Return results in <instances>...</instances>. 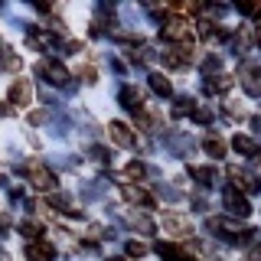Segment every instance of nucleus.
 I'll return each instance as SVG.
<instances>
[{
	"label": "nucleus",
	"mask_w": 261,
	"mask_h": 261,
	"mask_svg": "<svg viewBox=\"0 0 261 261\" xmlns=\"http://www.w3.org/2000/svg\"><path fill=\"white\" fill-rule=\"evenodd\" d=\"M53 134H56V137H69V134H72V121L65 118L62 111L56 114V121H53Z\"/></svg>",
	"instance_id": "b1692460"
},
{
	"label": "nucleus",
	"mask_w": 261,
	"mask_h": 261,
	"mask_svg": "<svg viewBox=\"0 0 261 261\" xmlns=\"http://www.w3.org/2000/svg\"><path fill=\"white\" fill-rule=\"evenodd\" d=\"M79 193H82V199H85V202H95L98 196H101V186H95V183H82V186H79Z\"/></svg>",
	"instance_id": "cd10ccee"
},
{
	"label": "nucleus",
	"mask_w": 261,
	"mask_h": 261,
	"mask_svg": "<svg viewBox=\"0 0 261 261\" xmlns=\"http://www.w3.org/2000/svg\"><path fill=\"white\" fill-rule=\"evenodd\" d=\"M245 261H261V245H251V248L245 251Z\"/></svg>",
	"instance_id": "f704fd0d"
},
{
	"label": "nucleus",
	"mask_w": 261,
	"mask_h": 261,
	"mask_svg": "<svg viewBox=\"0 0 261 261\" xmlns=\"http://www.w3.org/2000/svg\"><path fill=\"white\" fill-rule=\"evenodd\" d=\"M228 179H232L235 186H242V190H248V193H261V179H255L248 170H242V167L239 170H235V167L228 170Z\"/></svg>",
	"instance_id": "9d476101"
},
{
	"label": "nucleus",
	"mask_w": 261,
	"mask_h": 261,
	"mask_svg": "<svg viewBox=\"0 0 261 261\" xmlns=\"http://www.w3.org/2000/svg\"><path fill=\"white\" fill-rule=\"evenodd\" d=\"M232 147L242 153V157H248L251 163H261V147L251 141V137H245V134H235L232 137Z\"/></svg>",
	"instance_id": "0eeeda50"
},
{
	"label": "nucleus",
	"mask_w": 261,
	"mask_h": 261,
	"mask_svg": "<svg viewBox=\"0 0 261 261\" xmlns=\"http://www.w3.org/2000/svg\"><path fill=\"white\" fill-rule=\"evenodd\" d=\"M88 157H92L95 163H101V167H108V163H111V150L101 147V144H92V147H88Z\"/></svg>",
	"instance_id": "5701e85b"
},
{
	"label": "nucleus",
	"mask_w": 261,
	"mask_h": 261,
	"mask_svg": "<svg viewBox=\"0 0 261 261\" xmlns=\"http://www.w3.org/2000/svg\"><path fill=\"white\" fill-rule=\"evenodd\" d=\"M108 261H124V258H108Z\"/></svg>",
	"instance_id": "a18cd8bd"
},
{
	"label": "nucleus",
	"mask_w": 261,
	"mask_h": 261,
	"mask_svg": "<svg viewBox=\"0 0 261 261\" xmlns=\"http://www.w3.org/2000/svg\"><path fill=\"white\" fill-rule=\"evenodd\" d=\"M0 186H7V176L4 173H0Z\"/></svg>",
	"instance_id": "a19ab883"
},
{
	"label": "nucleus",
	"mask_w": 261,
	"mask_h": 261,
	"mask_svg": "<svg viewBox=\"0 0 261 261\" xmlns=\"http://www.w3.org/2000/svg\"><path fill=\"white\" fill-rule=\"evenodd\" d=\"M193 121L206 127V124H212V121H216V114H212L209 108H196V111H193Z\"/></svg>",
	"instance_id": "7c9ffc66"
},
{
	"label": "nucleus",
	"mask_w": 261,
	"mask_h": 261,
	"mask_svg": "<svg viewBox=\"0 0 261 261\" xmlns=\"http://www.w3.org/2000/svg\"><path fill=\"white\" fill-rule=\"evenodd\" d=\"M0 261H10V258H7V255H4V251H0Z\"/></svg>",
	"instance_id": "37998d69"
},
{
	"label": "nucleus",
	"mask_w": 261,
	"mask_h": 261,
	"mask_svg": "<svg viewBox=\"0 0 261 261\" xmlns=\"http://www.w3.org/2000/svg\"><path fill=\"white\" fill-rule=\"evenodd\" d=\"M118 101H121V108H124V111H137V114H141V92H137V88H121V92H118Z\"/></svg>",
	"instance_id": "f8f14e48"
},
{
	"label": "nucleus",
	"mask_w": 261,
	"mask_h": 261,
	"mask_svg": "<svg viewBox=\"0 0 261 261\" xmlns=\"http://www.w3.org/2000/svg\"><path fill=\"white\" fill-rule=\"evenodd\" d=\"M49 209H59V212H72L75 216L79 209H72V199L65 193H49Z\"/></svg>",
	"instance_id": "aec40b11"
},
{
	"label": "nucleus",
	"mask_w": 261,
	"mask_h": 261,
	"mask_svg": "<svg viewBox=\"0 0 261 261\" xmlns=\"http://www.w3.org/2000/svg\"><path fill=\"white\" fill-rule=\"evenodd\" d=\"M0 53H7V46H4V39H0Z\"/></svg>",
	"instance_id": "79ce46f5"
},
{
	"label": "nucleus",
	"mask_w": 261,
	"mask_h": 261,
	"mask_svg": "<svg viewBox=\"0 0 261 261\" xmlns=\"http://www.w3.org/2000/svg\"><path fill=\"white\" fill-rule=\"evenodd\" d=\"M10 114H13L10 105H0V118H10Z\"/></svg>",
	"instance_id": "ea45409f"
},
{
	"label": "nucleus",
	"mask_w": 261,
	"mask_h": 261,
	"mask_svg": "<svg viewBox=\"0 0 261 261\" xmlns=\"http://www.w3.org/2000/svg\"><path fill=\"white\" fill-rule=\"evenodd\" d=\"M202 72H206V79L219 75V72H222V59H219V56H206V59H202Z\"/></svg>",
	"instance_id": "a878e982"
},
{
	"label": "nucleus",
	"mask_w": 261,
	"mask_h": 261,
	"mask_svg": "<svg viewBox=\"0 0 261 261\" xmlns=\"http://www.w3.org/2000/svg\"><path fill=\"white\" fill-rule=\"evenodd\" d=\"M147 85H150V92H153V95H160V98H170V95H173V88H170L167 75H157V72L150 75V82H147Z\"/></svg>",
	"instance_id": "a211bd4d"
},
{
	"label": "nucleus",
	"mask_w": 261,
	"mask_h": 261,
	"mask_svg": "<svg viewBox=\"0 0 261 261\" xmlns=\"http://www.w3.org/2000/svg\"><path fill=\"white\" fill-rule=\"evenodd\" d=\"M160 59H163V65H170V69H183V65L193 62V53H190V46H173V49H167Z\"/></svg>",
	"instance_id": "39448f33"
},
{
	"label": "nucleus",
	"mask_w": 261,
	"mask_h": 261,
	"mask_svg": "<svg viewBox=\"0 0 261 261\" xmlns=\"http://www.w3.org/2000/svg\"><path fill=\"white\" fill-rule=\"evenodd\" d=\"M30 121H33V124H43V121H46V111H33Z\"/></svg>",
	"instance_id": "4c0bfd02"
},
{
	"label": "nucleus",
	"mask_w": 261,
	"mask_h": 261,
	"mask_svg": "<svg viewBox=\"0 0 261 261\" xmlns=\"http://www.w3.org/2000/svg\"><path fill=\"white\" fill-rule=\"evenodd\" d=\"M163 225H167V232H173V235H183V239H190V235H193L190 222H183L179 216H167V219H163Z\"/></svg>",
	"instance_id": "dca6fc26"
},
{
	"label": "nucleus",
	"mask_w": 261,
	"mask_h": 261,
	"mask_svg": "<svg viewBox=\"0 0 261 261\" xmlns=\"http://www.w3.org/2000/svg\"><path fill=\"white\" fill-rule=\"evenodd\" d=\"M222 199H225V209L232 212V216H239V219H245L251 212V206H248V199L235 190V186H225V193H222Z\"/></svg>",
	"instance_id": "7ed1b4c3"
},
{
	"label": "nucleus",
	"mask_w": 261,
	"mask_h": 261,
	"mask_svg": "<svg viewBox=\"0 0 261 261\" xmlns=\"http://www.w3.org/2000/svg\"><path fill=\"white\" fill-rule=\"evenodd\" d=\"M150 173H153V170L147 167L144 160H130L127 163V176H134V179H144V176H150Z\"/></svg>",
	"instance_id": "393cba45"
},
{
	"label": "nucleus",
	"mask_w": 261,
	"mask_h": 261,
	"mask_svg": "<svg viewBox=\"0 0 261 261\" xmlns=\"http://www.w3.org/2000/svg\"><path fill=\"white\" fill-rule=\"evenodd\" d=\"M160 36H163V39H170V43H179V39L186 36V20H170L167 27L160 30Z\"/></svg>",
	"instance_id": "4468645a"
},
{
	"label": "nucleus",
	"mask_w": 261,
	"mask_h": 261,
	"mask_svg": "<svg viewBox=\"0 0 261 261\" xmlns=\"http://www.w3.org/2000/svg\"><path fill=\"white\" fill-rule=\"evenodd\" d=\"M255 39H258V46H261V30H258V36H255Z\"/></svg>",
	"instance_id": "c03bdc74"
},
{
	"label": "nucleus",
	"mask_w": 261,
	"mask_h": 261,
	"mask_svg": "<svg viewBox=\"0 0 261 261\" xmlns=\"http://www.w3.org/2000/svg\"><path fill=\"white\" fill-rule=\"evenodd\" d=\"M190 176L202 186V190H209L212 179H216V170H212V167H190Z\"/></svg>",
	"instance_id": "f3484780"
},
{
	"label": "nucleus",
	"mask_w": 261,
	"mask_h": 261,
	"mask_svg": "<svg viewBox=\"0 0 261 261\" xmlns=\"http://www.w3.org/2000/svg\"><path fill=\"white\" fill-rule=\"evenodd\" d=\"M4 69H10V72H13V69H20V56L7 53V56H4Z\"/></svg>",
	"instance_id": "72a5a7b5"
},
{
	"label": "nucleus",
	"mask_w": 261,
	"mask_h": 261,
	"mask_svg": "<svg viewBox=\"0 0 261 261\" xmlns=\"http://www.w3.org/2000/svg\"><path fill=\"white\" fill-rule=\"evenodd\" d=\"M124 248H127L130 258H144V255H147V245H141V242H127Z\"/></svg>",
	"instance_id": "2f4dec72"
},
{
	"label": "nucleus",
	"mask_w": 261,
	"mask_h": 261,
	"mask_svg": "<svg viewBox=\"0 0 261 261\" xmlns=\"http://www.w3.org/2000/svg\"><path fill=\"white\" fill-rule=\"evenodd\" d=\"M82 79H85V82H98V75H95L92 65H85V69H82Z\"/></svg>",
	"instance_id": "e433bc0d"
},
{
	"label": "nucleus",
	"mask_w": 261,
	"mask_h": 261,
	"mask_svg": "<svg viewBox=\"0 0 261 261\" xmlns=\"http://www.w3.org/2000/svg\"><path fill=\"white\" fill-rule=\"evenodd\" d=\"M228 85H232V79H225V75L206 79V82H202V95H219V92H228Z\"/></svg>",
	"instance_id": "2eb2a0df"
},
{
	"label": "nucleus",
	"mask_w": 261,
	"mask_h": 261,
	"mask_svg": "<svg viewBox=\"0 0 261 261\" xmlns=\"http://www.w3.org/2000/svg\"><path fill=\"white\" fill-rule=\"evenodd\" d=\"M36 75L43 79V82H53V85H62V88L69 85V79H72L69 72H65V65H62V62H39V65H36Z\"/></svg>",
	"instance_id": "f03ea898"
},
{
	"label": "nucleus",
	"mask_w": 261,
	"mask_h": 261,
	"mask_svg": "<svg viewBox=\"0 0 261 261\" xmlns=\"http://www.w3.org/2000/svg\"><path fill=\"white\" fill-rule=\"evenodd\" d=\"M163 144L173 150V157H190V153L196 150L193 137H179V134H163Z\"/></svg>",
	"instance_id": "1a4fd4ad"
},
{
	"label": "nucleus",
	"mask_w": 261,
	"mask_h": 261,
	"mask_svg": "<svg viewBox=\"0 0 261 261\" xmlns=\"http://www.w3.org/2000/svg\"><path fill=\"white\" fill-rule=\"evenodd\" d=\"M193 209H196V212H206V209H209L206 193H196V196H193Z\"/></svg>",
	"instance_id": "473e14b6"
},
{
	"label": "nucleus",
	"mask_w": 261,
	"mask_h": 261,
	"mask_svg": "<svg viewBox=\"0 0 261 261\" xmlns=\"http://www.w3.org/2000/svg\"><path fill=\"white\" fill-rule=\"evenodd\" d=\"M127 222H130V228H137L141 235H153V232H157V225H153L147 216H130Z\"/></svg>",
	"instance_id": "4be33fe9"
},
{
	"label": "nucleus",
	"mask_w": 261,
	"mask_h": 261,
	"mask_svg": "<svg viewBox=\"0 0 261 261\" xmlns=\"http://www.w3.org/2000/svg\"><path fill=\"white\" fill-rule=\"evenodd\" d=\"M196 111V105H193V98H176V108H173V118H183V114H193Z\"/></svg>",
	"instance_id": "bb28decb"
},
{
	"label": "nucleus",
	"mask_w": 261,
	"mask_h": 261,
	"mask_svg": "<svg viewBox=\"0 0 261 261\" xmlns=\"http://www.w3.org/2000/svg\"><path fill=\"white\" fill-rule=\"evenodd\" d=\"M190 261H193V258H190Z\"/></svg>",
	"instance_id": "49530a36"
},
{
	"label": "nucleus",
	"mask_w": 261,
	"mask_h": 261,
	"mask_svg": "<svg viewBox=\"0 0 261 261\" xmlns=\"http://www.w3.org/2000/svg\"><path fill=\"white\" fill-rule=\"evenodd\" d=\"M27 46L46 53V49L56 46V39H53V33H46V30H39V27H27Z\"/></svg>",
	"instance_id": "423d86ee"
},
{
	"label": "nucleus",
	"mask_w": 261,
	"mask_h": 261,
	"mask_svg": "<svg viewBox=\"0 0 261 261\" xmlns=\"http://www.w3.org/2000/svg\"><path fill=\"white\" fill-rule=\"evenodd\" d=\"M108 134H111V141L118 144V147H127V150H130V147L137 144L134 130H130V127L124 124V121H111V124H108Z\"/></svg>",
	"instance_id": "20e7f679"
},
{
	"label": "nucleus",
	"mask_w": 261,
	"mask_h": 261,
	"mask_svg": "<svg viewBox=\"0 0 261 261\" xmlns=\"http://www.w3.org/2000/svg\"><path fill=\"white\" fill-rule=\"evenodd\" d=\"M23 251H27V261H56V248L49 242H30L23 245Z\"/></svg>",
	"instance_id": "6e6552de"
},
{
	"label": "nucleus",
	"mask_w": 261,
	"mask_h": 261,
	"mask_svg": "<svg viewBox=\"0 0 261 261\" xmlns=\"http://www.w3.org/2000/svg\"><path fill=\"white\" fill-rule=\"evenodd\" d=\"M20 232H23V239H27V245H30V242H39V232H43V228H39L36 222H23Z\"/></svg>",
	"instance_id": "c85d7f7f"
},
{
	"label": "nucleus",
	"mask_w": 261,
	"mask_h": 261,
	"mask_svg": "<svg viewBox=\"0 0 261 261\" xmlns=\"http://www.w3.org/2000/svg\"><path fill=\"white\" fill-rule=\"evenodd\" d=\"M30 98H33L30 82L27 79H16L13 85H10V105H30Z\"/></svg>",
	"instance_id": "9b49d317"
},
{
	"label": "nucleus",
	"mask_w": 261,
	"mask_h": 261,
	"mask_svg": "<svg viewBox=\"0 0 261 261\" xmlns=\"http://www.w3.org/2000/svg\"><path fill=\"white\" fill-rule=\"evenodd\" d=\"M65 53H69V56L82 53V43H75V39H69V43H65Z\"/></svg>",
	"instance_id": "c9c22d12"
},
{
	"label": "nucleus",
	"mask_w": 261,
	"mask_h": 261,
	"mask_svg": "<svg viewBox=\"0 0 261 261\" xmlns=\"http://www.w3.org/2000/svg\"><path fill=\"white\" fill-rule=\"evenodd\" d=\"M124 196H127L130 202H137V206H150V202H153V199H150V193H144L141 186H134V183H127V186H124Z\"/></svg>",
	"instance_id": "6ab92c4d"
},
{
	"label": "nucleus",
	"mask_w": 261,
	"mask_h": 261,
	"mask_svg": "<svg viewBox=\"0 0 261 261\" xmlns=\"http://www.w3.org/2000/svg\"><path fill=\"white\" fill-rule=\"evenodd\" d=\"M157 193H160L167 202H176V199H179V190H176V186H170V183H157Z\"/></svg>",
	"instance_id": "c756f323"
},
{
	"label": "nucleus",
	"mask_w": 261,
	"mask_h": 261,
	"mask_svg": "<svg viewBox=\"0 0 261 261\" xmlns=\"http://www.w3.org/2000/svg\"><path fill=\"white\" fill-rule=\"evenodd\" d=\"M30 183H33V190H39V193L56 190V170L49 167V163H33L30 167Z\"/></svg>",
	"instance_id": "f257e3e1"
},
{
	"label": "nucleus",
	"mask_w": 261,
	"mask_h": 261,
	"mask_svg": "<svg viewBox=\"0 0 261 261\" xmlns=\"http://www.w3.org/2000/svg\"><path fill=\"white\" fill-rule=\"evenodd\" d=\"M251 130H255V134L261 137V118H251Z\"/></svg>",
	"instance_id": "58836bf2"
},
{
	"label": "nucleus",
	"mask_w": 261,
	"mask_h": 261,
	"mask_svg": "<svg viewBox=\"0 0 261 261\" xmlns=\"http://www.w3.org/2000/svg\"><path fill=\"white\" fill-rule=\"evenodd\" d=\"M153 248H157V255H160L163 261H190V258L183 255V248H176L173 242H157Z\"/></svg>",
	"instance_id": "ddd939ff"
},
{
	"label": "nucleus",
	"mask_w": 261,
	"mask_h": 261,
	"mask_svg": "<svg viewBox=\"0 0 261 261\" xmlns=\"http://www.w3.org/2000/svg\"><path fill=\"white\" fill-rule=\"evenodd\" d=\"M202 147H206V153H209V157H216V160H222V157H225V144L219 141L216 134H209L206 141H202Z\"/></svg>",
	"instance_id": "412c9836"
}]
</instances>
